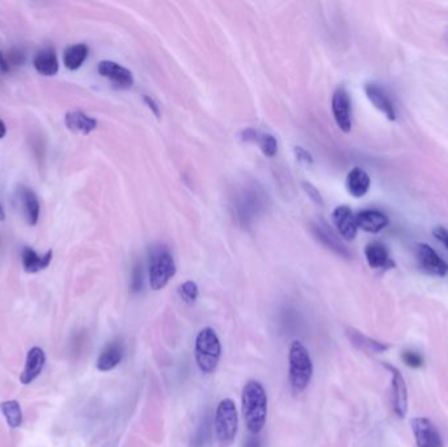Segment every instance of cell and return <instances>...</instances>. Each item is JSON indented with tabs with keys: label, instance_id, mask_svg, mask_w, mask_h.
Returning <instances> with one entry per match:
<instances>
[{
	"label": "cell",
	"instance_id": "cell-5",
	"mask_svg": "<svg viewBox=\"0 0 448 447\" xmlns=\"http://www.w3.org/2000/svg\"><path fill=\"white\" fill-rule=\"evenodd\" d=\"M176 274V264L168 249L159 247L151 254L150 285L154 290H161L167 286L170 278Z\"/></svg>",
	"mask_w": 448,
	"mask_h": 447
},
{
	"label": "cell",
	"instance_id": "cell-40",
	"mask_svg": "<svg viewBox=\"0 0 448 447\" xmlns=\"http://www.w3.org/2000/svg\"><path fill=\"white\" fill-rule=\"evenodd\" d=\"M7 134V128H6V123L3 122V120L0 119V139H3Z\"/></svg>",
	"mask_w": 448,
	"mask_h": 447
},
{
	"label": "cell",
	"instance_id": "cell-33",
	"mask_svg": "<svg viewBox=\"0 0 448 447\" xmlns=\"http://www.w3.org/2000/svg\"><path fill=\"white\" fill-rule=\"evenodd\" d=\"M433 236L436 238V240L442 243L448 249V230L442 227V226H436L433 230Z\"/></svg>",
	"mask_w": 448,
	"mask_h": 447
},
{
	"label": "cell",
	"instance_id": "cell-12",
	"mask_svg": "<svg viewBox=\"0 0 448 447\" xmlns=\"http://www.w3.org/2000/svg\"><path fill=\"white\" fill-rule=\"evenodd\" d=\"M312 232L315 234L316 238L323 243L327 248L330 251H333L334 254H339L345 258H350L352 254L350 251L348 249V247L343 243L339 240V236L334 234V231L330 229V226H328L324 220H319L312 225Z\"/></svg>",
	"mask_w": 448,
	"mask_h": 447
},
{
	"label": "cell",
	"instance_id": "cell-23",
	"mask_svg": "<svg viewBox=\"0 0 448 447\" xmlns=\"http://www.w3.org/2000/svg\"><path fill=\"white\" fill-rule=\"evenodd\" d=\"M346 335L350 340L352 345L359 349V351H366V353H383L388 349L387 344L377 341V340L371 339L368 336L364 335L362 332H359L358 329H352L349 328L346 331Z\"/></svg>",
	"mask_w": 448,
	"mask_h": 447
},
{
	"label": "cell",
	"instance_id": "cell-17",
	"mask_svg": "<svg viewBox=\"0 0 448 447\" xmlns=\"http://www.w3.org/2000/svg\"><path fill=\"white\" fill-rule=\"evenodd\" d=\"M364 254L368 265L373 269H391L395 268V263L391 258L387 247L380 242H371L364 248Z\"/></svg>",
	"mask_w": 448,
	"mask_h": 447
},
{
	"label": "cell",
	"instance_id": "cell-39",
	"mask_svg": "<svg viewBox=\"0 0 448 447\" xmlns=\"http://www.w3.org/2000/svg\"><path fill=\"white\" fill-rule=\"evenodd\" d=\"M145 104L148 105V108L151 109L154 112V114L159 117L160 116V112H159V105L151 98V97L145 96Z\"/></svg>",
	"mask_w": 448,
	"mask_h": 447
},
{
	"label": "cell",
	"instance_id": "cell-29",
	"mask_svg": "<svg viewBox=\"0 0 448 447\" xmlns=\"http://www.w3.org/2000/svg\"><path fill=\"white\" fill-rule=\"evenodd\" d=\"M257 143L261 147L262 152L269 157H273L277 154L278 150V143L276 138L270 134H260Z\"/></svg>",
	"mask_w": 448,
	"mask_h": 447
},
{
	"label": "cell",
	"instance_id": "cell-8",
	"mask_svg": "<svg viewBox=\"0 0 448 447\" xmlns=\"http://www.w3.org/2000/svg\"><path fill=\"white\" fill-rule=\"evenodd\" d=\"M332 112L336 123L343 133H350L352 126V100L349 92L341 87L332 97Z\"/></svg>",
	"mask_w": 448,
	"mask_h": 447
},
{
	"label": "cell",
	"instance_id": "cell-1",
	"mask_svg": "<svg viewBox=\"0 0 448 447\" xmlns=\"http://www.w3.org/2000/svg\"><path fill=\"white\" fill-rule=\"evenodd\" d=\"M242 410L248 430L260 435L267 423V395L258 380H248L242 388Z\"/></svg>",
	"mask_w": 448,
	"mask_h": 447
},
{
	"label": "cell",
	"instance_id": "cell-25",
	"mask_svg": "<svg viewBox=\"0 0 448 447\" xmlns=\"http://www.w3.org/2000/svg\"><path fill=\"white\" fill-rule=\"evenodd\" d=\"M87 57H88V46L84 44H76L64 50L63 63L69 70L76 71L83 66Z\"/></svg>",
	"mask_w": 448,
	"mask_h": 447
},
{
	"label": "cell",
	"instance_id": "cell-21",
	"mask_svg": "<svg viewBox=\"0 0 448 447\" xmlns=\"http://www.w3.org/2000/svg\"><path fill=\"white\" fill-rule=\"evenodd\" d=\"M21 260H23V268L26 273H32V274L38 273L50 265L53 260V251H48L46 254L39 256L35 249L26 247L23 249Z\"/></svg>",
	"mask_w": 448,
	"mask_h": 447
},
{
	"label": "cell",
	"instance_id": "cell-30",
	"mask_svg": "<svg viewBox=\"0 0 448 447\" xmlns=\"http://www.w3.org/2000/svg\"><path fill=\"white\" fill-rule=\"evenodd\" d=\"M402 361L412 369H418L424 365V357L414 351H405L402 353Z\"/></svg>",
	"mask_w": 448,
	"mask_h": 447
},
{
	"label": "cell",
	"instance_id": "cell-19",
	"mask_svg": "<svg viewBox=\"0 0 448 447\" xmlns=\"http://www.w3.org/2000/svg\"><path fill=\"white\" fill-rule=\"evenodd\" d=\"M371 185V179L366 170L355 167L352 168L346 177V188L349 193L352 194L355 198H361L368 192Z\"/></svg>",
	"mask_w": 448,
	"mask_h": 447
},
{
	"label": "cell",
	"instance_id": "cell-34",
	"mask_svg": "<svg viewBox=\"0 0 448 447\" xmlns=\"http://www.w3.org/2000/svg\"><path fill=\"white\" fill-rule=\"evenodd\" d=\"M295 154H296V157H298V159L299 160H302V161H304V163H307V164H311L312 161H314V159H312V157H311V154L310 152H307L305 150H304L303 147H295Z\"/></svg>",
	"mask_w": 448,
	"mask_h": 447
},
{
	"label": "cell",
	"instance_id": "cell-9",
	"mask_svg": "<svg viewBox=\"0 0 448 447\" xmlns=\"http://www.w3.org/2000/svg\"><path fill=\"white\" fill-rule=\"evenodd\" d=\"M413 435L418 447H443V439L436 425L426 417H414L411 420Z\"/></svg>",
	"mask_w": 448,
	"mask_h": 447
},
{
	"label": "cell",
	"instance_id": "cell-20",
	"mask_svg": "<svg viewBox=\"0 0 448 447\" xmlns=\"http://www.w3.org/2000/svg\"><path fill=\"white\" fill-rule=\"evenodd\" d=\"M64 123L69 130H71L73 133L84 134V135L92 133L97 128V121L95 119L78 110L69 112L64 117Z\"/></svg>",
	"mask_w": 448,
	"mask_h": 447
},
{
	"label": "cell",
	"instance_id": "cell-41",
	"mask_svg": "<svg viewBox=\"0 0 448 447\" xmlns=\"http://www.w3.org/2000/svg\"><path fill=\"white\" fill-rule=\"evenodd\" d=\"M6 219V214H4V210H3V207H1V205H0V222H3Z\"/></svg>",
	"mask_w": 448,
	"mask_h": 447
},
{
	"label": "cell",
	"instance_id": "cell-6",
	"mask_svg": "<svg viewBox=\"0 0 448 447\" xmlns=\"http://www.w3.org/2000/svg\"><path fill=\"white\" fill-rule=\"evenodd\" d=\"M236 202V216L239 222H242L244 226H247L249 222H252L253 218L257 217L258 211L264 207L265 204V195H262V192L258 191L255 186L247 188L242 191Z\"/></svg>",
	"mask_w": 448,
	"mask_h": 447
},
{
	"label": "cell",
	"instance_id": "cell-38",
	"mask_svg": "<svg viewBox=\"0 0 448 447\" xmlns=\"http://www.w3.org/2000/svg\"><path fill=\"white\" fill-rule=\"evenodd\" d=\"M11 70V64L7 60V57L4 55L3 51H0V71L1 73H7Z\"/></svg>",
	"mask_w": 448,
	"mask_h": 447
},
{
	"label": "cell",
	"instance_id": "cell-22",
	"mask_svg": "<svg viewBox=\"0 0 448 447\" xmlns=\"http://www.w3.org/2000/svg\"><path fill=\"white\" fill-rule=\"evenodd\" d=\"M33 66L36 71L44 76H54L60 70V62L57 54L51 49H44L38 51L33 60Z\"/></svg>",
	"mask_w": 448,
	"mask_h": 447
},
{
	"label": "cell",
	"instance_id": "cell-28",
	"mask_svg": "<svg viewBox=\"0 0 448 447\" xmlns=\"http://www.w3.org/2000/svg\"><path fill=\"white\" fill-rule=\"evenodd\" d=\"M179 294H180L183 302L188 303V304H193L198 298L199 291H198V286H197L195 282L186 281L179 288Z\"/></svg>",
	"mask_w": 448,
	"mask_h": 447
},
{
	"label": "cell",
	"instance_id": "cell-10",
	"mask_svg": "<svg viewBox=\"0 0 448 447\" xmlns=\"http://www.w3.org/2000/svg\"><path fill=\"white\" fill-rule=\"evenodd\" d=\"M384 367L392 375V405L393 412L397 417L404 419L408 412V389L405 379L400 373L399 369L395 366L384 363Z\"/></svg>",
	"mask_w": 448,
	"mask_h": 447
},
{
	"label": "cell",
	"instance_id": "cell-24",
	"mask_svg": "<svg viewBox=\"0 0 448 447\" xmlns=\"http://www.w3.org/2000/svg\"><path fill=\"white\" fill-rule=\"evenodd\" d=\"M20 200H21V204H23L25 219H26L28 225L35 226V225H37L38 219H39V213H41L38 197L32 189L21 188Z\"/></svg>",
	"mask_w": 448,
	"mask_h": 447
},
{
	"label": "cell",
	"instance_id": "cell-14",
	"mask_svg": "<svg viewBox=\"0 0 448 447\" xmlns=\"http://www.w3.org/2000/svg\"><path fill=\"white\" fill-rule=\"evenodd\" d=\"M46 363V354L45 351H42L38 347H33L30 348L28 354H26V360H25V366L23 373L20 375V382L23 385H30L36 380L39 374L42 373L44 367Z\"/></svg>",
	"mask_w": 448,
	"mask_h": 447
},
{
	"label": "cell",
	"instance_id": "cell-31",
	"mask_svg": "<svg viewBox=\"0 0 448 447\" xmlns=\"http://www.w3.org/2000/svg\"><path fill=\"white\" fill-rule=\"evenodd\" d=\"M143 288V269L141 265L134 266L133 276H132V290L138 292Z\"/></svg>",
	"mask_w": 448,
	"mask_h": 447
},
{
	"label": "cell",
	"instance_id": "cell-15",
	"mask_svg": "<svg viewBox=\"0 0 448 447\" xmlns=\"http://www.w3.org/2000/svg\"><path fill=\"white\" fill-rule=\"evenodd\" d=\"M97 70L101 76L108 78L111 83L120 88H130L134 85L133 73L116 62H100Z\"/></svg>",
	"mask_w": 448,
	"mask_h": 447
},
{
	"label": "cell",
	"instance_id": "cell-26",
	"mask_svg": "<svg viewBox=\"0 0 448 447\" xmlns=\"http://www.w3.org/2000/svg\"><path fill=\"white\" fill-rule=\"evenodd\" d=\"M0 412L6 423L11 429H17L23 425V410L17 400H6L0 403Z\"/></svg>",
	"mask_w": 448,
	"mask_h": 447
},
{
	"label": "cell",
	"instance_id": "cell-3",
	"mask_svg": "<svg viewBox=\"0 0 448 447\" xmlns=\"http://www.w3.org/2000/svg\"><path fill=\"white\" fill-rule=\"evenodd\" d=\"M195 361L199 370L205 374H213L218 367L222 345L217 332L206 326L197 335L195 339Z\"/></svg>",
	"mask_w": 448,
	"mask_h": 447
},
{
	"label": "cell",
	"instance_id": "cell-42",
	"mask_svg": "<svg viewBox=\"0 0 448 447\" xmlns=\"http://www.w3.org/2000/svg\"><path fill=\"white\" fill-rule=\"evenodd\" d=\"M446 37H447V41H448V28H447V30H446Z\"/></svg>",
	"mask_w": 448,
	"mask_h": 447
},
{
	"label": "cell",
	"instance_id": "cell-11",
	"mask_svg": "<svg viewBox=\"0 0 448 447\" xmlns=\"http://www.w3.org/2000/svg\"><path fill=\"white\" fill-rule=\"evenodd\" d=\"M364 92L368 100L373 103L376 109H379L388 120H397V110L392 97L389 96L387 89L379 83H367L364 85Z\"/></svg>",
	"mask_w": 448,
	"mask_h": 447
},
{
	"label": "cell",
	"instance_id": "cell-16",
	"mask_svg": "<svg viewBox=\"0 0 448 447\" xmlns=\"http://www.w3.org/2000/svg\"><path fill=\"white\" fill-rule=\"evenodd\" d=\"M355 222L358 229H362L366 232L377 234L387 227L389 219L383 211L375 209H367L355 214Z\"/></svg>",
	"mask_w": 448,
	"mask_h": 447
},
{
	"label": "cell",
	"instance_id": "cell-13",
	"mask_svg": "<svg viewBox=\"0 0 448 447\" xmlns=\"http://www.w3.org/2000/svg\"><path fill=\"white\" fill-rule=\"evenodd\" d=\"M332 219L334 222V226L339 232V235L348 240L352 242L357 236L358 232V226L355 222V214L352 213V209L349 206H339L334 209Z\"/></svg>",
	"mask_w": 448,
	"mask_h": 447
},
{
	"label": "cell",
	"instance_id": "cell-35",
	"mask_svg": "<svg viewBox=\"0 0 448 447\" xmlns=\"http://www.w3.org/2000/svg\"><path fill=\"white\" fill-rule=\"evenodd\" d=\"M7 60L10 62V64H21L24 62V54L19 50H11Z\"/></svg>",
	"mask_w": 448,
	"mask_h": 447
},
{
	"label": "cell",
	"instance_id": "cell-18",
	"mask_svg": "<svg viewBox=\"0 0 448 447\" xmlns=\"http://www.w3.org/2000/svg\"><path fill=\"white\" fill-rule=\"evenodd\" d=\"M122 357H123V347L121 342L113 341L108 344L98 356L96 367L100 371H110L121 363Z\"/></svg>",
	"mask_w": 448,
	"mask_h": 447
},
{
	"label": "cell",
	"instance_id": "cell-7",
	"mask_svg": "<svg viewBox=\"0 0 448 447\" xmlns=\"http://www.w3.org/2000/svg\"><path fill=\"white\" fill-rule=\"evenodd\" d=\"M417 261L420 269L426 274L436 277H446L448 274L447 263L429 244L417 245Z\"/></svg>",
	"mask_w": 448,
	"mask_h": 447
},
{
	"label": "cell",
	"instance_id": "cell-37",
	"mask_svg": "<svg viewBox=\"0 0 448 447\" xmlns=\"http://www.w3.org/2000/svg\"><path fill=\"white\" fill-rule=\"evenodd\" d=\"M242 141H245V142H257L260 133L253 129H247L245 132H242Z\"/></svg>",
	"mask_w": 448,
	"mask_h": 447
},
{
	"label": "cell",
	"instance_id": "cell-27",
	"mask_svg": "<svg viewBox=\"0 0 448 447\" xmlns=\"http://www.w3.org/2000/svg\"><path fill=\"white\" fill-rule=\"evenodd\" d=\"M211 419L210 416H205L202 419V421L199 423L195 435L193 438L194 447H205L211 439V435H213V429H211Z\"/></svg>",
	"mask_w": 448,
	"mask_h": 447
},
{
	"label": "cell",
	"instance_id": "cell-2",
	"mask_svg": "<svg viewBox=\"0 0 448 447\" xmlns=\"http://www.w3.org/2000/svg\"><path fill=\"white\" fill-rule=\"evenodd\" d=\"M314 375V363L310 351L303 344L295 340L289 351V380L295 395L302 394L308 387Z\"/></svg>",
	"mask_w": 448,
	"mask_h": 447
},
{
	"label": "cell",
	"instance_id": "cell-4",
	"mask_svg": "<svg viewBox=\"0 0 448 447\" xmlns=\"http://www.w3.org/2000/svg\"><path fill=\"white\" fill-rule=\"evenodd\" d=\"M214 429L220 446L227 447L232 445L239 429V416L236 411V405L232 400H220L215 411Z\"/></svg>",
	"mask_w": 448,
	"mask_h": 447
},
{
	"label": "cell",
	"instance_id": "cell-36",
	"mask_svg": "<svg viewBox=\"0 0 448 447\" xmlns=\"http://www.w3.org/2000/svg\"><path fill=\"white\" fill-rule=\"evenodd\" d=\"M242 447H262V439L260 438V435H249L245 439L244 446Z\"/></svg>",
	"mask_w": 448,
	"mask_h": 447
},
{
	"label": "cell",
	"instance_id": "cell-32",
	"mask_svg": "<svg viewBox=\"0 0 448 447\" xmlns=\"http://www.w3.org/2000/svg\"><path fill=\"white\" fill-rule=\"evenodd\" d=\"M303 188L304 191H305V193L310 195V198H311L314 202L319 204V205H323V204H324V202H323V197H321V194L319 192V189H316L315 186H314L312 184H310V182H303Z\"/></svg>",
	"mask_w": 448,
	"mask_h": 447
}]
</instances>
